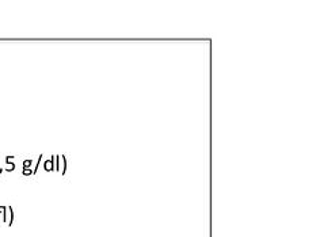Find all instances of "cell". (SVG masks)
Wrapping results in <instances>:
<instances>
[{"label":"cell","mask_w":316,"mask_h":237,"mask_svg":"<svg viewBox=\"0 0 316 237\" xmlns=\"http://www.w3.org/2000/svg\"><path fill=\"white\" fill-rule=\"evenodd\" d=\"M22 173L25 176H29V175H33V171H31L30 168H26V169H23V171H22Z\"/></svg>","instance_id":"obj_7"},{"label":"cell","mask_w":316,"mask_h":237,"mask_svg":"<svg viewBox=\"0 0 316 237\" xmlns=\"http://www.w3.org/2000/svg\"><path fill=\"white\" fill-rule=\"evenodd\" d=\"M61 157V175H65L67 172V157L64 155H60Z\"/></svg>","instance_id":"obj_2"},{"label":"cell","mask_w":316,"mask_h":237,"mask_svg":"<svg viewBox=\"0 0 316 237\" xmlns=\"http://www.w3.org/2000/svg\"><path fill=\"white\" fill-rule=\"evenodd\" d=\"M2 173H3V169H2V168H0V175H2Z\"/></svg>","instance_id":"obj_8"},{"label":"cell","mask_w":316,"mask_h":237,"mask_svg":"<svg viewBox=\"0 0 316 237\" xmlns=\"http://www.w3.org/2000/svg\"><path fill=\"white\" fill-rule=\"evenodd\" d=\"M41 160H42V155H40V157H38V161H37V164H35V167H34V169H33V175H35V173H37V171H38V167H40V163H41Z\"/></svg>","instance_id":"obj_4"},{"label":"cell","mask_w":316,"mask_h":237,"mask_svg":"<svg viewBox=\"0 0 316 237\" xmlns=\"http://www.w3.org/2000/svg\"><path fill=\"white\" fill-rule=\"evenodd\" d=\"M7 164H8V167H7L6 172H12V171L15 169V164H14V163H11V161H8Z\"/></svg>","instance_id":"obj_5"},{"label":"cell","mask_w":316,"mask_h":237,"mask_svg":"<svg viewBox=\"0 0 316 237\" xmlns=\"http://www.w3.org/2000/svg\"><path fill=\"white\" fill-rule=\"evenodd\" d=\"M60 165H61V157H60V155H56L54 156V169L57 172L60 171Z\"/></svg>","instance_id":"obj_3"},{"label":"cell","mask_w":316,"mask_h":237,"mask_svg":"<svg viewBox=\"0 0 316 237\" xmlns=\"http://www.w3.org/2000/svg\"><path fill=\"white\" fill-rule=\"evenodd\" d=\"M44 169H45L46 172H52V171H54V155L52 156L49 160L44 161Z\"/></svg>","instance_id":"obj_1"},{"label":"cell","mask_w":316,"mask_h":237,"mask_svg":"<svg viewBox=\"0 0 316 237\" xmlns=\"http://www.w3.org/2000/svg\"><path fill=\"white\" fill-rule=\"evenodd\" d=\"M31 164H33V160H25L23 161V169H26V168H30L31 167Z\"/></svg>","instance_id":"obj_6"}]
</instances>
